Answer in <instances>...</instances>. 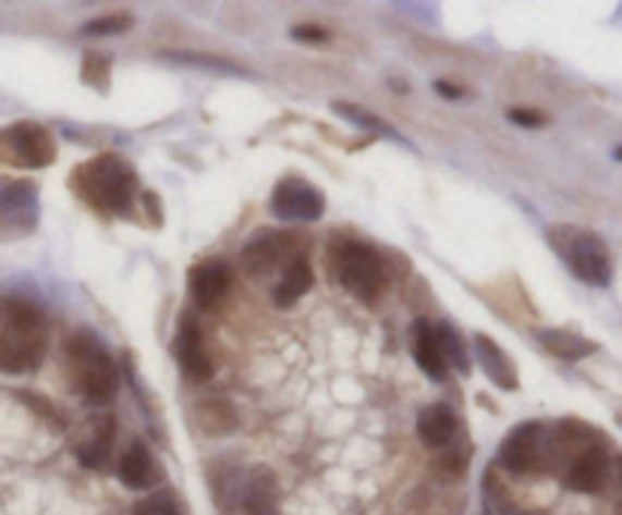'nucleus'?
<instances>
[{
    "label": "nucleus",
    "instance_id": "f257e3e1",
    "mask_svg": "<svg viewBox=\"0 0 622 515\" xmlns=\"http://www.w3.org/2000/svg\"><path fill=\"white\" fill-rule=\"evenodd\" d=\"M76 192L103 212H125L137 200V173L127 164L122 155H98L92 161H85L83 168L73 173Z\"/></svg>",
    "mask_w": 622,
    "mask_h": 515
},
{
    "label": "nucleus",
    "instance_id": "f03ea898",
    "mask_svg": "<svg viewBox=\"0 0 622 515\" xmlns=\"http://www.w3.org/2000/svg\"><path fill=\"white\" fill-rule=\"evenodd\" d=\"M46 352V324L40 309L28 301H7V321L0 331V370L28 373L42 361Z\"/></svg>",
    "mask_w": 622,
    "mask_h": 515
},
{
    "label": "nucleus",
    "instance_id": "7ed1b4c3",
    "mask_svg": "<svg viewBox=\"0 0 622 515\" xmlns=\"http://www.w3.org/2000/svg\"><path fill=\"white\" fill-rule=\"evenodd\" d=\"M68 364H71L73 385L85 401H92V404L113 401L115 389H119V370L98 336H92L88 331L73 334L68 343Z\"/></svg>",
    "mask_w": 622,
    "mask_h": 515
},
{
    "label": "nucleus",
    "instance_id": "20e7f679",
    "mask_svg": "<svg viewBox=\"0 0 622 515\" xmlns=\"http://www.w3.org/2000/svg\"><path fill=\"white\" fill-rule=\"evenodd\" d=\"M550 243L581 282L595 285V289L610 285V279H613V258H610L608 243L598 237L595 231L559 224V228H550Z\"/></svg>",
    "mask_w": 622,
    "mask_h": 515
},
{
    "label": "nucleus",
    "instance_id": "39448f33",
    "mask_svg": "<svg viewBox=\"0 0 622 515\" xmlns=\"http://www.w3.org/2000/svg\"><path fill=\"white\" fill-rule=\"evenodd\" d=\"M331 273L346 292L365 304H374L386 289V267H382L380 252L358 240H340L338 246H331Z\"/></svg>",
    "mask_w": 622,
    "mask_h": 515
},
{
    "label": "nucleus",
    "instance_id": "423d86ee",
    "mask_svg": "<svg viewBox=\"0 0 622 515\" xmlns=\"http://www.w3.org/2000/svg\"><path fill=\"white\" fill-rule=\"evenodd\" d=\"M498 461L510 474H547L552 470V437L547 425L523 421L498 449Z\"/></svg>",
    "mask_w": 622,
    "mask_h": 515
},
{
    "label": "nucleus",
    "instance_id": "0eeeda50",
    "mask_svg": "<svg viewBox=\"0 0 622 515\" xmlns=\"http://www.w3.org/2000/svg\"><path fill=\"white\" fill-rule=\"evenodd\" d=\"M40 200L34 182H7L0 188V240L25 237L37 228Z\"/></svg>",
    "mask_w": 622,
    "mask_h": 515
},
{
    "label": "nucleus",
    "instance_id": "6e6552de",
    "mask_svg": "<svg viewBox=\"0 0 622 515\" xmlns=\"http://www.w3.org/2000/svg\"><path fill=\"white\" fill-rule=\"evenodd\" d=\"M0 137L10 146L13 164H22V168H49L56 161V137L49 134V127L37 125V122H19L10 131H3Z\"/></svg>",
    "mask_w": 622,
    "mask_h": 515
},
{
    "label": "nucleus",
    "instance_id": "1a4fd4ad",
    "mask_svg": "<svg viewBox=\"0 0 622 515\" xmlns=\"http://www.w3.org/2000/svg\"><path fill=\"white\" fill-rule=\"evenodd\" d=\"M270 207L283 222H316L326 212V197L310 182L283 180L273 188Z\"/></svg>",
    "mask_w": 622,
    "mask_h": 515
},
{
    "label": "nucleus",
    "instance_id": "9d476101",
    "mask_svg": "<svg viewBox=\"0 0 622 515\" xmlns=\"http://www.w3.org/2000/svg\"><path fill=\"white\" fill-rule=\"evenodd\" d=\"M292 237L280 234V231H258L246 246H243V267L253 277H268L270 270H277L280 265H289L292 255Z\"/></svg>",
    "mask_w": 622,
    "mask_h": 515
},
{
    "label": "nucleus",
    "instance_id": "9b49d317",
    "mask_svg": "<svg viewBox=\"0 0 622 515\" xmlns=\"http://www.w3.org/2000/svg\"><path fill=\"white\" fill-rule=\"evenodd\" d=\"M173 352H176V361H180L188 379L207 382L212 377V358L207 355V346H204V336H200V328L195 324V319L185 316L180 321V334H176Z\"/></svg>",
    "mask_w": 622,
    "mask_h": 515
},
{
    "label": "nucleus",
    "instance_id": "f8f14e48",
    "mask_svg": "<svg viewBox=\"0 0 622 515\" xmlns=\"http://www.w3.org/2000/svg\"><path fill=\"white\" fill-rule=\"evenodd\" d=\"M231 282H234V270L225 261H207V265L192 267V273H188L192 297L200 309L219 307L225 301V294L231 292Z\"/></svg>",
    "mask_w": 622,
    "mask_h": 515
},
{
    "label": "nucleus",
    "instance_id": "ddd939ff",
    "mask_svg": "<svg viewBox=\"0 0 622 515\" xmlns=\"http://www.w3.org/2000/svg\"><path fill=\"white\" fill-rule=\"evenodd\" d=\"M477 346V361H480V370L486 373V379L504 391H516L520 389V373H516V364L510 361L508 352L498 346L492 336L480 334L474 340Z\"/></svg>",
    "mask_w": 622,
    "mask_h": 515
},
{
    "label": "nucleus",
    "instance_id": "4468645a",
    "mask_svg": "<svg viewBox=\"0 0 622 515\" xmlns=\"http://www.w3.org/2000/svg\"><path fill=\"white\" fill-rule=\"evenodd\" d=\"M119 479L131 491H146V488L158 486L161 470H158L153 452L143 446V443H131L125 455L119 458Z\"/></svg>",
    "mask_w": 622,
    "mask_h": 515
},
{
    "label": "nucleus",
    "instance_id": "2eb2a0df",
    "mask_svg": "<svg viewBox=\"0 0 622 515\" xmlns=\"http://www.w3.org/2000/svg\"><path fill=\"white\" fill-rule=\"evenodd\" d=\"M413 355H416V364H419V370H423L425 377H447L450 367H447V358H443V352H440L438 328L428 319L413 321Z\"/></svg>",
    "mask_w": 622,
    "mask_h": 515
},
{
    "label": "nucleus",
    "instance_id": "dca6fc26",
    "mask_svg": "<svg viewBox=\"0 0 622 515\" xmlns=\"http://www.w3.org/2000/svg\"><path fill=\"white\" fill-rule=\"evenodd\" d=\"M455 428H459V421H455V413L447 404H431L416 418V433H419L425 449L450 446Z\"/></svg>",
    "mask_w": 622,
    "mask_h": 515
},
{
    "label": "nucleus",
    "instance_id": "f3484780",
    "mask_svg": "<svg viewBox=\"0 0 622 515\" xmlns=\"http://www.w3.org/2000/svg\"><path fill=\"white\" fill-rule=\"evenodd\" d=\"M277 503H280V486L277 476L270 474L268 467H255L246 486H243V506L249 515H277Z\"/></svg>",
    "mask_w": 622,
    "mask_h": 515
},
{
    "label": "nucleus",
    "instance_id": "a211bd4d",
    "mask_svg": "<svg viewBox=\"0 0 622 515\" xmlns=\"http://www.w3.org/2000/svg\"><path fill=\"white\" fill-rule=\"evenodd\" d=\"M113 425L115 421L110 416L98 418V421L92 425V433L76 446V458H80L83 467H88V470L107 467V461L113 455Z\"/></svg>",
    "mask_w": 622,
    "mask_h": 515
},
{
    "label": "nucleus",
    "instance_id": "6ab92c4d",
    "mask_svg": "<svg viewBox=\"0 0 622 515\" xmlns=\"http://www.w3.org/2000/svg\"><path fill=\"white\" fill-rule=\"evenodd\" d=\"M538 343L562 361H581V358H589L593 352H598L595 340H586L574 331H565V328H540Z\"/></svg>",
    "mask_w": 622,
    "mask_h": 515
},
{
    "label": "nucleus",
    "instance_id": "aec40b11",
    "mask_svg": "<svg viewBox=\"0 0 622 515\" xmlns=\"http://www.w3.org/2000/svg\"><path fill=\"white\" fill-rule=\"evenodd\" d=\"M310 289H313L310 265H307V258H304V255H295V258L283 267V277H280L277 289H273V304L283 309L295 307L297 301L310 292Z\"/></svg>",
    "mask_w": 622,
    "mask_h": 515
},
{
    "label": "nucleus",
    "instance_id": "412c9836",
    "mask_svg": "<svg viewBox=\"0 0 622 515\" xmlns=\"http://www.w3.org/2000/svg\"><path fill=\"white\" fill-rule=\"evenodd\" d=\"M438 340L440 352H443V358H447V367H455L459 373H467V370H471V361H467L465 343H462V336H459V331H455L450 321H443L438 328Z\"/></svg>",
    "mask_w": 622,
    "mask_h": 515
},
{
    "label": "nucleus",
    "instance_id": "4be33fe9",
    "mask_svg": "<svg viewBox=\"0 0 622 515\" xmlns=\"http://www.w3.org/2000/svg\"><path fill=\"white\" fill-rule=\"evenodd\" d=\"M334 112H340L343 119H350L353 125L365 127V131H377V134H389V137H398L395 131L386 125L382 119H377L374 112L362 110V107H355V103H343V100H338V103H334Z\"/></svg>",
    "mask_w": 622,
    "mask_h": 515
},
{
    "label": "nucleus",
    "instance_id": "5701e85b",
    "mask_svg": "<svg viewBox=\"0 0 622 515\" xmlns=\"http://www.w3.org/2000/svg\"><path fill=\"white\" fill-rule=\"evenodd\" d=\"M83 83L95 85V88H107L110 85V58L98 56V52H88L83 58Z\"/></svg>",
    "mask_w": 622,
    "mask_h": 515
},
{
    "label": "nucleus",
    "instance_id": "b1692460",
    "mask_svg": "<svg viewBox=\"0 0 622 515\" xmlns=\"http://www.w3.org/2000/svg\"><path fill=\"white\" fill-rule=\"evenodd\" d=\"M134 22L131 15H100L95 22L83 25L85 37H110V34H125Z\"/></svg>",
    "mask_w": 622,
    "mask_h": 515
},
{
    "label": "nucleus",
    "instance_id": "393cba45",
    "mask_svg": "<svg viewBox=\"0 0 622 515\" xmlns=\"http://www.w3.org/2000/svg\"><path fill=\"white\" fill-rule=\"evenodd\" d=\"M131 515H180V510H176V503H173L170 494H153V498L137 503Z\"/></svg>",
    "mask_w": 622,
    "mask_h": 515
},
{
    "label": "nucleus",
    "instance_id": "a878e982",
    "mask_svg": "<svg viewBox=\"0 0 622 515\" xmlns=\"http://www.w3.org/2000/svg\"><path fill=\"white\" fill-rule=\"evenodd\" d=\"M292 40L297 42H328L331 40V34L326 28H319V25H295L292 28Z\"/></svg>",
    "mask_w": 622,
    "mask_h": 515
},
{
    "label": "nucleus",
    "instance_id": "bb28decb",
    "mask_svg": "<svg viewBox=\"0 0 622 515\" xmlns=\"http://www.w3.org/2000/svg\"><path fill=\"white\" fill-rule=\"evenodd\" d=\"M508 119L513 122V125L520 127H544L547 125V115L538 110H510Z\"/></svg>",
    "mask_w": 622,
    "mask_h": 515
},
{
    "label": "nucleus",
    "instance_id": "cd10ccee",
    "mask_svg": "<svg viewBox=\"0 0 622 515\" xmlns=\"http://www.w3.org/2000/svg\"><path fill=\"white\" fill-rule=\"evenodd\" d=\"M435 88H438V95L440 98H447V100H459V98H465V91L459 88V85H453V83H435Z\"/></svg>",
    "mask_w": 622,
    "mask_h": 515
},
{
    "label": "nucleus",
    "instance_id": "c85d7f7f",
    "mask_svg": "<svg viewBox=\"0 0 622 515\" xmlns=\"http://www.w3.org/2000/svg\"><path fill=\"white\" fill-rule=\"evenodd\" d=\"M613 476H617V486H620V501H617V513L622 515V455L613 461Z\"/></svg>",
    "mask_w": 622,
    "mask_h": 515
},
{
    "label": "nucleus",
    "instance_id": "c756f323",
    "mask_svg": "<svg viewBox=\"0 0 622 515\" xmlns=\"http://www.w3.org/2000/svg\"><path fill=\"white\" fill-rule=\"evenodd\" d=\"M617 161H622V146H620V149H617Z\"/></svg>",
    "mask_w": 622,
    "mask_h": 515
},
{
    "label": "nucleus",
    "instance_id": "7c9ffc66",
    "mask_svg": "<svg viewBox=\"0 0 622 515\" xmlns=\"http://www.w3.org/2000/svg\"><path fill=\"white\" fill-rule=\"evenodd\" d=\"M486 515H492V513H486Z\"/></svg>",
    "mask_w": 622,
    "mask_h": 515
}]
</instances>
